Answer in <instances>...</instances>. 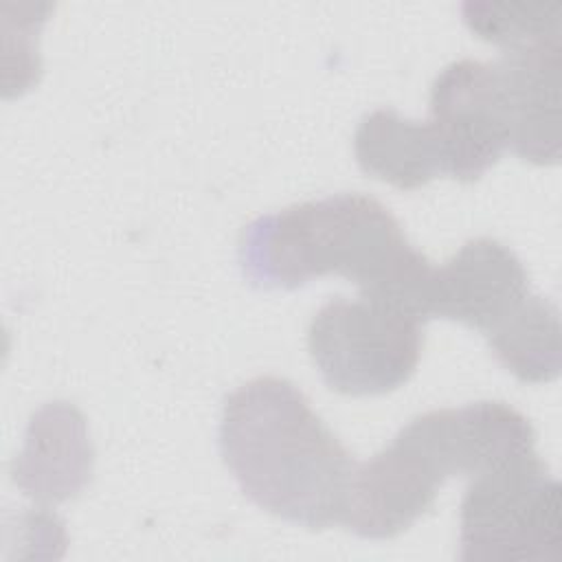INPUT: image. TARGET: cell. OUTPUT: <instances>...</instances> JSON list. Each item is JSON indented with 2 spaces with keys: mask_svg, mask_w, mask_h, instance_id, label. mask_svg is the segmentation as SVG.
Returning a JSON list of instances; mask_svg holds the SVG:
<instances>
[{
  "mask_svg": "<svg viewBox=\"0 0 562 562\" xmlns=\"http://www.w3.org/2000/svg\"><path fill=\"white\" fill-rule=\"evenodd\" d=\"M239 268L255 288L294 290L338 274L360 294L430 318L435 266L415 250L375 198L336 193L252 220L239 239Z\"/></svg>",
  "mask_w": 562,
  "mask_h": 562,
  "instance_id": "1",
  "label": "cell"
},
{
  "mask_svg": "<svg viewBox=\"0 0 562 562\" xmlns=\"http://www.w3.org/2000/svg\"><path fill=\"white\" fill-rule=\"evenodd\" d=\"M220 452L246 498L307 529L342 520L356 461L283 378H252L226 395Z\"/></svg>",
  "mask_w": 562,
  "mask_h": 562,
  "instance_id": "2",
  "label": "cell"
},
{
  "mask_svg": "<svg viewBox=\"0 0 562 562\" xmlns=\"http://www.w3.org/2000/svg\"><path fill=\"white\" fill-rule=\"evenodd\" d=\"M529 419L505 402H472L413 417L393 441L356 463L340 525L362 538H395L422 518L450 476H468L533 448Z\"/></svg>",
  "mask_w": 562,
  "mask_h": 562,
  "instance_id": "3",
  "label": "cell"
},
{
  "mask_svg": "<svg viewBox=\"0 0 562 562\" xmlns=\"http://www.w3.org/2000/svg\"><path fill=\"white\" fill-rule=\"evenodd\" d=\"M459 527L463 562H555L560 483L533 448L512 454L470 479Z\"/></svg>",
  "mask_w": 562,
  "mask_h": 562,
  "instance_id": "4",
  "label": "cell"
},
{
  "mask_svg": "<svg viewBox=\"0 0 562 562\" xmlns=\"http://www.w3.org/2000/svg\"><path fill=\"white\" fill-rule=\"evenodd\" d=\"M424 321L378 296H336L310 321L307 349L323 382L342 395H382L417 369Z\"/></svg>",
  "mask_w": 562,
  "mask_h": 562,
  "instance_id": "5",
  "label": "cell"
},
{
  "mask_svg": "<svg viewBox=\"0 0 562 562\" xmlns=\"http://www.w3.org/2000/svg\"><path fill=\"white\" fill-rule=\"evenodd\" d=\"M439 151L441 173L476 182L507 149V119L494 64L459 59L430 88L426 121Z\"/></svg>",
  "mask_w": 562,
  "mask_h": 562,
  "instance_id": "6",
  "label": "cell"
},
{
  "mask_svg": "<svg viewBox=\"0 0 562 562\" xmlns=\"http://www.w3.org/2000/svg\"><path fill=\"white\" fill-rule=\"evenodd\" d=\"M536 299L516 252L498 239L476 237L465 241L446 266L435 268L430 318L463 323L490 340L522 316Z\"/></svg>",
  "mask_w": 562,
  "mask_h": 562,
  "instance_id": "7",
  "label": "cell"
},
{
  "mask_svg": "<svg viewBox=\"0 0 562 562\" xmlns=\"http://www.w3.org/2000/svg\"><path fill=\"white\" fill-rule=\"evenodd\" d=\"M560 40L503 50L494 64L507 119V149L533 165L560 160Z\"/></svg>",
  "mask_w": 562,
  "mask_h": 562,
  "instance_id": "8",
  "label": "cell"
},
{
  "mask_svg": "<svg viewBox=\"0 0 562 562\" xmlns=\"http://www.w3.org/2000/svg\"><path fill=\"white\" fill-rule=\"evenodd\" d=\"M92 457L81 413L66 402H53L33 415L13 481L33 498L68 501L88 485Z\"/></svg>",
  "mask_w": 562,
  "mask_h": 562,
  "instance_id": "9",
  "label": "cell"
},
{
  "mask_svg": "<svg viewBox=\"0 0 562 562\" xmlns=\"http://www.w3.org/2000/svg\"><path fill=\"white\" fill-rule=\"evenodd\" d=\"M353 154L364 173L400 191H415L441 176V160L428 123L391 108L364 114L353 134Z\"/></svg>",
  "mask_w": 562,
  "mask_h": 562,
  "instance_id": "10",
  "label": "cell"
},
{
  "mask_svg": "<svg viewBox=\"0 0 562 562\" xmlns=\"http://www.w3.org/2000/svg\"><path fill=\"white\" fill-rule=\"evenodd\" d=\"M465 26L501 50L560 40V0H468L461 4Z\"/></svg>",
  "mask_w": 562,
  "mask_h": 562,
  "instance_id": "11",
  "label": "cell"
}]
</instances>
